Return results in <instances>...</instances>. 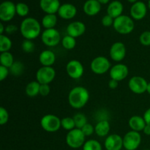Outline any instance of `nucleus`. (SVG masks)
I'll use <instances>...</instances> for the list:
<instances>
[{
	"instance_id": "obj_43",
	"label": "nucleus",
	"mask_w": 150,
	"mask_h": 150,
	"mask_svg": "<svg viewBox=\"0 0 150 150\" xmlns=\"http://www.w3.org/2000/svg\"><path fill=\"white\" fill-rule=\"evenodd\" d=\"M119 85V82L117 81L114 80V79H111L108 82V87L111 89H117V86Z\"/></svg>"
},
{
	"instance_id": "obj_16",
	"label": "nucleus",
	"mask_w": 150,
	"mask_h": 150,
	"mask_svg": "<svg viewBox=\"0 0 150 150\" xmlns=\"http://www.w3.org/2000/svg\"><path fill=\"white\" fill-rule=\"evenodd\" d=\"M106 150H121L123 147V138L118 134H111L108 136L104 142Z\"/></svg>"
},
{
	"instance_id": "obj_27",
	"label": "nucleus",
	"mask_w": 150,
	"mask_h": 150,
	"mask_svg": "<svg viewBox=\"0 0 150 150\" xmlns=\"http://www.w3.org/2000/svg\"><path fill=\"white\" fill-rule=\"evenodd\" d=\"M15 62L13 55L9 51L1 53L0 54V63L1 65L10 68Z\"/></svg>"
},
{
	"instance_id": "obj_14",
	"label": "nucleus",
	"mask_w": 150,
	"mask_h": 150,
	"mask_svg": "<svg viewBox=\"0 0 150 150\" xmlns=\"http://www.w3.org/2000/svg\"><path fill=\"white\" fill-rule=\"evenodd\" d=\"M109 55L111 59L120 62L122 61L126 56V47L123 42H116L110 48Z\"/></svg>"
},
{
	"instance_id": "obj_13",
	"label": "nucleus",
	"mask_w": 150,
	"mask_h": 150,
	"mask_svg": "<svg viewBox=\"0 0 150 150\" xmlns=\"http://www.w3.org/2000/svg\"><path fill=\"white\" fill-rule=\"evenodd\" d=\"M129 68L124 64H117L112 66L109 70V75L111 79L121 81L128 76Z\"/></svg>"
},
{
	"instance_id": "obj_39",
	"label": "nucleus",
	"mask_w": 150,
	"mask_h": 150,
	"mask_svg": "<svg viewBox=\"0 0 150 150\" xmlns=\"http://www.w3.org/2000/svg\"><path fill=\"white\" fill-rule=\"evenodd\" d=\"M114 19L112 17H111L110 16H108V14L104 16L103 17L102 20H101V23H102L103 26H105V27H109V26H113L114 24Z\"/></svg>"
},
{
	"instance_id": "obj_32",
	"label": "nucleus",
	"mask_w": 150,
	"mask_h": 150,
	"mask_svg": "<svg viewBox=\"0 0 150 150\" xmlns=\"http://www.w3.org/2000/svg\"><path fill=\"white\" fill-rule=\"evenodd\" d=\"M73 120H74L75 124H76V127L79 129H81L85 125L88 123L86 115L82 113H77L76 114H75L73 117Z\"/></svg>"
},
{
	"instance_id": "obj_4",
	"label": "nucleus",
	"mask_w": 150,
	"mask_h": 150,
	"mask_svg": "<svg viewBox=\"0 0 150 150\" xmlns=\"http://www.w3.org/2000/svg\"><path fill=\"white\" fill-rule=\"evenodd\" d=\"M85 135L81 129L75 128L68 131L66 136V143L73 149H79L83 146L85 142Z\"/></svg>"
},
{
	"instance_id": "obj_37",
	"label": "nucleus",
	"mask_w": 150,
	"mask_h": 150,
	"mask_svg": "<svg viewBox=\"0 0 150 150\" xmlns=\"http://www.w3.org/2000/svg\"><path fill=\"white\" fill-rule=\"evenodd\" d=\"M9 120V113L4 107L0 108V125H4L7 123Z\"/></svg>"
},
{
	"instance_id": "obj_6",
	"label": "nucleus",
	"mask_w": 150,
	"mask_h": 150,
	"mask_svg": "<svg viewBox=\"0 0 150 150\" xmlns=\"http://www.w3.org/2000/svg\"><path fill=\"white\" fill-rule=\"evenodd\" d=\"M111 62L108 58L103 56H99L94 59L90 64V69L95 74L103 75L109 71Z\"/></svg>"
},
{
	"instance_id": "obj_17",
	"label": "nucleus",
	"mask_w": 150,
	"mask_h": 150,
	"mask_svg": "<svg viewBox=\"0 0 150 150\" xmlns=\"http://www.w3.org/2000/svg\"><path fill=\"white\" fill-rule=\"evenodd\" d=\"M86 32V25L81 21H73L67 26V34L73 38H77L82 36Z\"/></svg>"
},
{
	"instance_id": "obj_9",
	"label": "nucleus",
	"mask_w": 150,
	"mask_h": 150,
	"mask_svg": "<svg viewBox=\"0 0 150 150\" xmlns=\"http://www.w3.org/2000/svg\"><path fill=\"white\" fill-rule=\"evenodd\" d=\"M56 77V71L52 67L42 66L36 73L37 81L40 84H49Z\"/></svg>"
},
{
	"instance_id": "obj_20",
	"label": "nucleus",
	"mask_w": 150,
	"mask_h": 150,
	"mask_svg": "<svg viewBox=\"0 0 150 150\" xmlns=\"http://www.w3.org/2000/svg\"><path fill=\"white\" fill-rule=\"evenodd\" d=\"M83 10L87 16H96L101 10V4L98 0H87L83 4Z\"/></svg>"
},
{
	"instance_id": "obj_52",
	"label": "nucleus",
	"mask_w": 150,
	"mask_h": 150,
	"mask_svg": "<svg viewBox=\"0 0 150 150\" xmlns=\"http://www.w3.org/2000/svg\"></svg>"
},
{
	"instance_id": "obj_47",
	"label": "nucleus",
	"mask_w": 150,
	"mask_h": 150,
	"mask_svg": "<svg viewBox=\"0 0 150 150\" xmlns=\"http://www.w3.org/2000/svg\"><path fill=\"white\" fill-rule=\"evenodd\" d=\"M101 4H108V2L110 1V0H98Z\"/></svg>"
},
{
	"instance_id": "obj_10",
	"label": "nucleus",
	"mask_w": 150,
	"mask_h": 150,
	"mask_svg": "<svg viewBox=\"0 0 150 150\" xmlns=\"http://www.w3.org/2000/svg\"><path fill=\"white\" fill-rule=\"evenodd\" d=\"M148 82L144 78L139 76H135L130 78L128 82V87L132 92L137 95L145 93L147 89Z\"/></svg>"
},
{
	"instance_id": "obj_18",
	"label": "nucleus",
	"mask_w": 150,
	"mask_h": 150,
	"mask_svg": "<svg viewBox=\"0 0 150 150\" xmlns=\"http://www.w3.org/2000/svg\"><path fill=\"white\" fill-rule=\"evenodd\" d=\"M57 13L61 18L64 19V20H70L76 16L77 8L73 4L66 3L60 6Z\"/></svg>"
},
{
	"instance_id": "obj_5",
	"label": "nucleus",
	"mask_w": 150,
	"mask_h": 150,
	"mask_svg": "<svg viewBox=\"0 0 150 150\" xmlns=\"http://www.w3.org/2000/svg\"><path fill=\"white\" fill-rule=\"evenodd\" d=\"M61 120L54 114H46L41 118V127L48 133H54L58 131L62 127Z\"/></svg>"
},
{
	"instance_id": "obj_24",
	"label": "nucleus",
	"mask_w": 150,
	"mask_h": 150,
	"mask_svg": "<svg viewBox=\"0 0 150 150\" xmlns=\"http://www.w3.org/2000/svg\"><path fill=\"white\" fill-rule=\"evenodd\" d=\"M111 130V125L107 120H100L95 126V133L99 137H105L108 136Z\"/></svg>"
},
{
	"instance_id": "obj_21",
	"label": "nucleus",
	"mask_w": 150,
	"mask_h": 150,
	"mask_svg": "<svg viewBox=\"0 0 150 150\" xmlns=\"http://www.w3.org/2000/svg\"><path fill=\"white\" fill-rule=\"evenodd\" d=\"M124 10V6L122 3L120 1H112L109 3L108 7H107V14L115 19L119 16H122Z\"/></svg>"
},
{
	"instance_id": "obj_49",
	"label": "nucleus",
	"mask_w": 150,
	"mask_h": 150,
	"mask_svg": "<svg viewBox=\"0 0 150 150\" xmlns=\"http://www.w3.org/2000/svg\"><path fill=\"white\" fill-rule=\"evenodd\" d=\"M127 1H128V2L132 3V4H134V3H136V1H138L137 0H127Z\"/></svg>"
},
{
	"instance_id": "obj_33",
	"label": "nucleus",
	"mask_w": 150,
	"mask_h": 150,
	"mask_svg": "<svg viewBox=\"0 0 150 150\" xmlns=\"http://www.w3.org/2000/svg\"><path fill=\"white\" fill-rule=\"evenodd\" d=\"M61 125L63 129L67 130V131H70V130L76 128L75 121L74 120H73V117H67L62 119Z\"/></svg>"
},
{
	"instance_id": "obj_42",
	"label": "nucleus",
	"mask_w": 150,
	"mask_h": 150,
	"mask_svg": "<svg viewBox=\"0 0 150 150\" xmlns=\"http://www.w3.org/2000/svg\"><path fill=\"white\" fill-rule=\"evenodd\" d=\"M18 31V27L14 24H8L5 26V32L7 35H13Z\"/></svg>"
},
{
	"instance_id": "obj_31",
	"label": "nucleus",
	"mask_w": 150,
	"mask_h": 150,
	"mask_svg": "<svg viewBox=\"0 0 150 150\" xmlns=\"http://www.w3.org/2000/svg\"><path fill=\"white\" fill-rule=\"evenodd\" d=\"M82 147L83 150H103L101 144L95 139H89L86 141Z\"/></svg>"
},
{
	"instance_id": "obj_36",
	"label": "nucleus",
	"mask_w": 150,
	"mask_h": 150,
	"mask_svg": "<svg viewBox=\"0 0 150 150\" xmlns=\"http://www.w3.org/2000/svg\"><path fill=\"white\" fill-rule=\"evenodd\" d=\"M139 41L144 46H150V31H145L141 34Z\"/></svg>"
},
{
	"instance_id": "obj_50",
	"label": "nucleus",
	"mask_w": 150,
	"mask_h": 150,
	"mask_svg": "<svg viewBox=\"0 0 150 150\" xmlns=\"http://www.w3.org/2000/svg\"><path fill=\"white\" fill-rule=\"evenodd\" d=\"M148 7L150 9V0H149V1H148Z\"/></svg>"
},
{
	"instance_id": "obj_44",
	"label": "nucleus",
	"mask_w": 150,
	"mask_h": 150,
	"mask_svg": "<svg viewBox=\"0 0 150 150\" xmlns=\"http://www.w3.org/2000/svg\"><path fill=\"white\" fill-rule=\"evenodd\" d=\"M145 122L147 125H150V108H148L146 111L144 112L143 116Z\"/></svg>"
},
{
	"instance_id": "obj_48",
	"label": "nucleus",
	"mask_w": 150,
	"mask_h": 150,
	"mask_svg": "<svg viewBox=\"0 0 150 150\" xmlns=\"http://www.w3.org/2000/svg\"><path fill=\"white\" fill-rule=\"evenodd\" d=\"M146 92H147L149 95H150V82H148L147 89H146Z\"/></svg>"
},
{
	"instance_id": "obj_12",
	"label": "nucleus",
	"mask_w": 150,
	"mask_h": 150,
	"mask_svg": "<svg viewBox=\"0 0 150 150\" xmlns=\"http://www.w3.org/2000/svg\"><path fill=\"white\" fill-rule=\"evenodd\" d=\"M66 71L69 77L73 79H79L82 77L84 73V68L81 62L73 59L67 62L66 65Z\"/></svg>"
},
{
	"instance_id": "obj_2",
	"label": "nucleus",
	"mask_w": 150,
	"mask_h": 150,
	"mask_svg": "<svg viewBox=\"0 0 150 150\" xmlns=\"http://www.w3.org/2000/svg\"><path fill=\"white\" fill-rule=\"evenodd\" d=\"M20 32L25 39L32 40L40 35L41 25L35 18H26L21 23Z\"/></svg>"
},
{
	"instance_id": "obj_35",
	"label": "nucleus",
	"mask_w": 150,
	"mask_h": 150,
	"mask_svg": "<svg viewBox=\"0 0 150 150\" xmlns=\"http://www.w3.org/2000/svg\"><path fill=\"white\" fill-rule=\"evenodd\" d=\"M21 48L25 53L29 54V53H32L35 51V45L33 41L31 40L25 39L21 43Z\"/></svg>"
},
{
	"instance_id": "obj_38",
	"label": "nucleus",
	"mask_w": 150,
	"mask_h": 150,
	"mask_svg": "<svg viewBox=\"0 0 150 150\" xmlns=\"http://www.w3.org/2000/svg\"><path fill=\"white\" fill-rule=\"evenodd\" d=\"M81 130H82V132H83L86 137V136H92L95 133V127L90 123H87L86 125H85Z\"/></svg>"
},
{
	"instance_id": "obj_3",
	"label": "nucleus",
	"mask_w": 150,
	"mask_h": 150,
	"mask_svg": "<svg viewBox=\"0 0 150 150\" xmlns=\"http://www.w3.org/2000/svg\"><path fill=\"white\" fill-rule=\"evenodd\" d=\"M113 27L120 35H128L134 30V21L130 16L122 15L114 19Z\"/></svg>"
},
{
	"instance_id": "obj_8",
	"label": "nucleus",
	"mask_w": 150,
	"mask_h": 150,
	"mask_svg": "<svg viewBox=\"0 0 150 150\" xmlns=\"http://www.w3.org/2000/svg\"><path fill=\"white\" fill-rule=\"evenodd\" d=\"M142 143V136L139 132L130 130L123 137V147L126 150H136Z\"/></svg>"
},
{
	"instance_id": "obj_15",
	"label": "nucleus",
	"mask_w": 150,
	"mask_h": 150,
	"mask_svg": "<svg viewBox=\"0 0 150 150\" xmlns=\"http://www.w3.org/2000/svg\"><path fill=\"white\" fill-rule=\"evenodd\" d=\"M130 16L133 20L140 21L144 18L147 13V7L142 1H138L130 7Z\"/></svg>"
},
{
	"instance_id": "obj_29",
	"label": "nucleus",
	"mask_w": 150,
	"mask_h": 150,
	"mask_svg": "<svg viewBox=\"0 0 150 150\" xmlns=\"http://www.w3.org/2000/svg\"><path fill=\"white\" fill-rule=\"evenodd\" d=\"M10 73L13 76L18 77L23 73L24 71V65L20 61H15L13 65L10 67Z\"/></svg>"
},
{
	"instance_id": "obj_1",
	"label": "nucleus",
	"mask_w": 150,
	"mask_h": 150,
	"mask_svg": "<svg viewBox=\"0 0 150 150\" xmlns=\"http://www.w3.org/2000/svg\"><path fill=\"white\" fill-rule=\"evenodd\" d=\"M89 100V92L86 88L81 86L73 87L68 94V103L72 108L81 109Z\"/></svg>"
},
{
	"instance_id": "obj_34",
	"label": "nucleus",
	"mask_w": 150,
	"mask_h": 150,
	"mask_svg": "<svg viewBox=\"0 0 150 150\" xmlns=\"http://www.w3.org/2000/svg\"><path fill=\"white\" fill-rule=\"evenodd\" d=\"M29 13V7L23 2H18L16 4V14L21 17H26Z\"/></svg>"
},
{
	"instance_id": "obj_25",
	"label": "nucleus",
	"mask_w": 150,
	"mask_h": 150,
	"mask_svg": "<svg viewBox=\"0 0 150 150\" xmlns=\"http://www.w3.org/2000/svg\"><path fill=\"white\" fill-rule=\"evenodd\" d=\"M57 23V17L55 14H46L42 19V26L47 29H53L55 27Z\"/></svg>"
},
{
	"instance_id": "obj_22",
	"label": "nucleus",
	"mask_w": 150,
	"mask_h": 150,
	"mask_svg": "<svg viewBox=\"0 0 150 150\" xmlns=\"http://www.w3.org/2000/svg\"><path fill=\"white\" fill-rule=\"evenodd\" d=\"M39 61L42 66L52 67L56 61L55 54L51 50H44L40 54Z\"/></svg>"
},
{
	"instance_id": "obj_41",
	"label": "nucleus",
	"mask_w": 150,
	"mask_h": 150,
	"mask_svg": "<svg viewBox=\"0 0 150 150\" xmlns=\"http://www.w3.org/2000/svg\"><path fill=\"white\" fill-rule=\"evenodd\" d=\"M50 92H51V88H50L49 84H40V95L42 96H47L49 95Z\"/></svg>"
},
{
	"instance_id": "obj_7",
	"label": "nucleus",
	"mask_w": 150,
	"mask_h": 150,
	"mask_svg": "<svg viewBox=\"0 0 150 150\" xmlns=\"http://www.w3.org/2000/svg\"><path fill=\"white\" fill-rule=\"evenodd\" d=\"M41 40L44 45L48 47H54L62 41L59 32L55 28L45 29L41 34Z\"/></svg>"
},
{
	"instance_id": "obj_28",
	"label": "nucleus",
	"mask_w": 150,
	"mask_h": 150,
	"mask_svg": "<svg viewBox=\"0 0 150 150\" xmlns=\"http://www.w3.org/2000/svg\"><path fill=\"white\" fill-rule=\"evenodd\" d=\"M13 42L10 38L7 35H0V52H7L9 51L12 48Z\"/></svg>"
},
{
	"instance_id": "obj_23",
	"label": "nucleus",
	"mask_w": 150,
	"mask_h": 150,
	"mask_svg": "<svg viewBox=\"0 0 150 150\" xmlns=\"http://www.w3.org/2000/svg\"><path fill=\"white\" fill-rule=\"evenodd\" d=\"M129 127H130L131 130H134L136 132L143 131L146 123L145 122L143 117L139 115L132 116L128 121Z\"/></svg>"
},
{
	"instance_id": "obj_51",
	"label": "nucleus",
	"mask_w": 150,
	"mask_h": 150,
	"mask_svg": "<svg viewBox=\"0 0 150 150\" xmlns=\"http://www.w3.org/2000/svg\"><path fill=\"white\" fill-rule=\"evenodd\" d=\"M144 150H150V149H144Z\"/></svg>"
},
{
	"instance_id": "obj_19",
	"label": "nucleus",
	"mask_w": 150,
	"mask_h": 150,
	"mask_svg": "<svg viewBox=\"0 0 150 150\" xmlns=\"http://www.w3.org/2000/svg\"><path fill=\"white\" fill-rule=\"evenodd\" d=\"M60 4L59 0H40V7L46 14H55L58 13Z\"/></svg>"
},
{
	"instance_id": "obj_40",
	"label": "nucleus",
	"mask_w": 150,
	"mask_h": 150,
	"mask_svg": "<svg viewBox=\"0 0 150 150\" xmlns=\"http://www.w3.org/2000/svg\"><path fill=\"white\" fill-rule=\"evenodd\" d=\"M10 74V69L4 66H0V81H3L4 79H6Z\"/></svg>"
},
{
	"instance_id": "obj_45",
	"label": "nucleus",
	"mask_w": 150,
	"mask_h": 150,
	"mask_svg": "<svg viewBox=\"0 0 150 150\" xmlns=\"http://www.w3.org/2000/svg\"><path fill=\"white\" fill-rule=\"evenodd\" d=\"M143 132L145 135H146V136H150V125L146 124L144 129Z\"/></svg>"
},
{
	"instance_id": "obj_46",
	"label": "nucleus",
	"mask_w": 150,
	"mask_h": 150,
	"mask_svg": "<svg viewBox=\"0 0 150 150\" xmlns=\"http://www.w3.org/2000/svg\"><path fill=\"white\" fill-rule=\"evenodd\" d=\"M4 32H5V27L2 23H0V35H4Z\"/></svg>"
},
{
	"instance_id": "obj_30",
	"label": "nucleus",
	"mask_w": 150,
	"mask_h": 150,
	"mask_svg": "<svg viewBox=\"0 0 150 150\" xmlns=\"http://www.w3.org/2000/svg\"><path fill=\"white\" fill-rule=\"evenodd\" d=\"M62 45L67 50H72L76 46V38L67 35L62 39Z\"/></svg>"
},
{
	"instance_id": "obj_11",
	"label": "nucleus",
	"mask_w": 150,
	"mask_h": 150,
	"mask_svg": "<svg viewBox=\"0 0 150 150\" xmlns=\"http://www.w3.org/2000/svg\"><path fill=\"white\" fill-rule=\"evenodd\" d=\"M16 14V4L11 1H4L0 4V20L10 21Z\"/></svg>"
},
{
	"instance_id": "obj_26",
	"label": "nucleus",
	"mask_w": 150,
	"mask_h": 150,
	"mask_svg": "<svg viewBox=\"0 0 150 150\" xmlns=\"http://www.w3.org/2000/svg\"><path fill=\"white\" fill-rule=\"evenodd\" d=\"M40 83L38 81H31L26 85V94L27 96L33 98V97L37 96L40 94Z\"/></svg>"
}]
</instances>
